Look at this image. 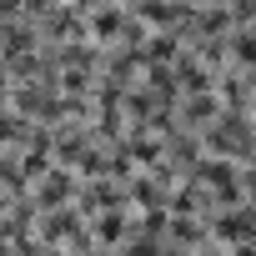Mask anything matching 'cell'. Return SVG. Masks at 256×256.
Listing matches in <instances>:
<instances>
[{
  "mask_svg": "<svg viewBox=\"0 0 256 256\" xmlns=\"http://www.w3.org/2000/svg\"><path fill=\"white\" fill-rule=\"evenodd\" d=\"M251 196H256V176H251Z\"/></svg>",
  "mask_w": 256,
  "mask_h": 256,
  "instance_id": "6da1fadb",
  "label": "cell"
}]
</instances>
